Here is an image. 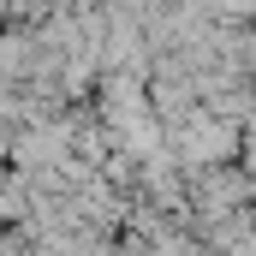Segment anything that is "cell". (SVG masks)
<instances>
[{
    "label": "cell",
    "mask_w": 256,
    "mask_h": 256,
    "mask_svg": "<svg viewBox=\"0 0 256 256\" xmlns=\"http://www.w3.org/2000/svg\"><path fill=\"white\" fill-rule=\"evenodd\" d=\"M185 137H191V143H185L191 161H220V155H232V131L220 126V120H191Z\"/></svg>",
    "instance_id": "6da1fadb"
}]
</instances>
